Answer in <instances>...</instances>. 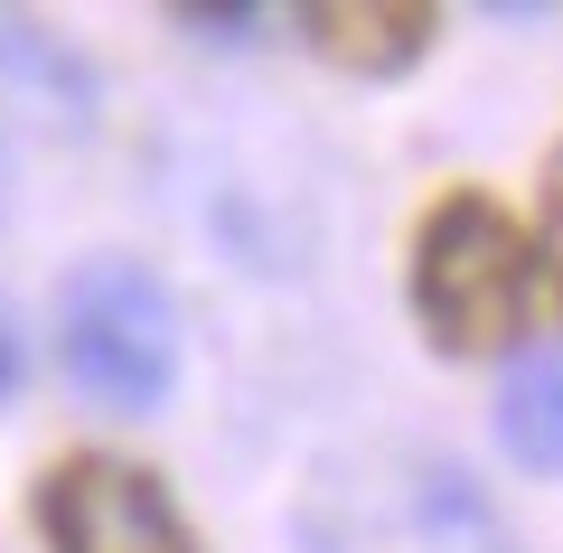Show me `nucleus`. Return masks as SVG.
I'll list each match as a JSON object with an SVG mask.
<instances>
[{
	"instance_id": "4",
	"label": "nucleus",
	"mask_w": 563,
	"mask_h": 553,
	"mask_svg": "<svg viewBox=\"0 0 563 553\" xmlns=\"http://www.w3.org/2000/svg\"><path fill=\"white\" fill-rule=\"evenodd\" d=\"M301 38L310 57H329L339 76H404V66L432 57L442 38V10L432 0H310L301 10Z\"/></svg>"
},
{
	"instance_id": "3",
	"label": "nucleus",
	"mask_w": 563,
	"mask_h": 553,
	"mask_svg": "<svg viewBox=\"0 0 563 553\" xmlns=\"http://www.w3.org/2000/svg\"><path fill=\"white\" fill-rule=\"evenodd\" d=\"M29 516H38L47 553H198V526L169 497V478L151 460H122V451L47 460Z\"/></svg>"
},
{
	"instance_id": "6",
	"label": "nucleus",
	"mask_w": 563,
	"mask_h": 553,
	"mask_svg": "<svg viewBox=\"0 0 563 553\" xmlns=\"http://www.w3.org/2000/svg\"><path fill=\"white\" fill-rule=\"evenodd\" d=\"M536 273H554V291H563V141L544 151V178H536Z\"/></svg>"
},
{
	"instance_id": "8",
	"label": "nucleus",
	"mask_w": 563,
	"mask_h": 553,
	"mask_svg": "<svg viewBox=\"0 0 563 553\" xmlns=\"http://www.w3.org/2000/svg\"><path fill=\"white\" fill-rule=\"evenodd\" d=\"M188 29H217V10H179ZM244 29H254V10H225V38H244Z\"/></svg>"
},
{
	"instance_id": "5",
	"label": "nucleus",
	"mask_w": 563,
	"mask_h": 553,
	"mask_svg": "<svg viewBox=\"0 0 563 553\" xmlns=\"http://www.w3.org/2000/svg\"><path fill=\"white\" fill-rule=\"evenodd\" d=\"M498 451L536 478H563V338H526L498 385Z\"/></svg>"
},
{
	"instance_id": "7",
	"label": "nucleus",
	"mask_w": 563,
	"mask_h": 553,
	"mask_svg": "<svg viewBox=\"0 0 563 553\" xmlns=\"http://www.w3.org/2000/svg\"><path fill=\"white\" fill-rule=\"evenodd\" d=\"M20 385V329H10V310H0V395Z\"/></svg>"
},
{
	"instance_id": "2",
	"label": "nucleus",
	"mask_w": 563,
	"mask_h": 553,
	"mask_svg": "<svg viewBox=\"0 0 563 553\" xmlns=\"http://www.w3.org/2000/svg\"><path fill=\"white\" fill-rule=\"evenodd\" d=\"M57 347H66V376L95 403H113V413H161L179 395V310H169L161 281L122 254H95V263L66 273Z\"/></svg>"
},
{
	"instance_id": "1",
	"label": "nucleus",
	"mask_w": 563,
	"mask_h": 553,
	"mask_svg": "<svg viewBox=\"0 0 563 553\" xmlns=\"http://www.w3.org/2000/svg\"><path fill=\"white\" fill-rule=\"evenodd\" d=\"M404 300L432 356H517L536 319V235L498 188H442L404 254Z\"/></svg>"
}]
</instances>
